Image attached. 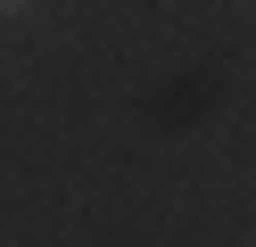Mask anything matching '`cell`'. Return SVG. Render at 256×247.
Returning <instances> with one entry per match:
<instances>
[{
  "instance_id": "6da1fadb",
  "label": "cell",
  "mask_w": 256,
  "mask_h": 247,
  "mask_svg": "<svg viewBox=\"0 0 256 247\" xmlns=\"http://www.w3.org/2000/svg\"><path fill=\"white\" fill-rule=\"evenodd\" d=\"M34 8H42V0H0V25H25Z\"/></svg>"
}]
</instances>
